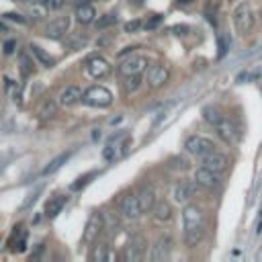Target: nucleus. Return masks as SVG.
<instances>
[{
  "mask_svg": "<svg viewBox=\"0 0 262 262\" xmlns=\"http://www.w3.org/2000/svg\"><path fill=\"white\" fill-rule=\"evenodd\" d=\"M11 250L13 252H25L27 250V231L19 225V227H15V233H13V238H11Z\"/></svg>",
  "mask_w": 262,
  "mask_h": 262,
  "instance_id": "aec40b11",
  "label": "nucleus"
},
{
  "mask_svg": "<svg viewBox=\"0 0 262 262\" xmlns=\"http://www.w3.org/2000/svg\"><path fill=\"white\" fill-rule=\"evenodd\" d=\"M117 21H119V17H117L115 13H109V15H104L102 19L96 21V27H98V29H107V27H111V25H117Z\"/></svg>",
  "mask_w": 262,
  "mask_h": 262,
  "instance_id": "2f4dec72",
  "label": "nucleus"
},
{
  "mask_svg": "<svg viewBox=\"0 0 262 262\" xmlns=\"http://www.w3.org/2000/svg\"><path fill=\"white\" fill-rule=\"evenodd\" d=\"M140 84H142L140 74H129V76H125V80H123V88H125V92H127V94L136 92V90L140 88Z\"/></svg>",
  "mask_w": 262,
  "mask_h": 262,
  "instance_id": "bb28decb",
  "label": "nucleus"
},
{
  "mask_svg": "<svg viewBox=\"0 0 262 262\" xmlns=\"http://www.w3.org/2000/svg\"><path fill=\"white\" fill-rule=\"evenodd\" d=\"M119 148H121V146H117V144H115V146H113V144L104 146V148H102V158H104L107 162H115L117 156H119Z\"/></svg>",
  "mask_w": 262,
  "mask_h": 262,
  "instance_id": "7c9ffc66",
  "label": "nucleus"
},
{
  "mask_svg": "<svg viewBox=\"0 0 262 262\" xmlns=\"http://www.w3.org/2000/svg\"><path fill=\"white\" fill-rule=\"evenodd\" d=\"M19 64H21V74H23V78H29L31 74H33V60L25 54V51H21L19 54Z\"/></svg>",
  "mask_w": 262,
  "mask_h": 262,
  "instance_id": "cd10ccee",
  "label": "nucleus"
},
{
  "mask_svg": "<svg viewBox=\"0 0 262 262\" xmlns=\"http://www.w3.org/2000/svg\"><path fill=\"white\" fill-rule=\"evenodd\" d=\"M197 193V180H180L174 187V201L180 205H187Z\"/></svg>",
  "mask_w": 262,
  "mask_h": 262,
  "instance_id": "f8f14e48",
  "label": "nucleus"
},
{
  "mask_svg": "<svg viewBox=\"0 0 262 262\" xmlns=\"http://www.w3.org/2000/svg\"><path fill=\"white\" fill-rule=\"evenodd\" d=\"M162 23V15H154L150 21H146V29H154V27H158Z\"/></svg>",
  "mask_w": 262,
  "mask_h": 262,
  "instance_id": "4c0bfd02",
  "label": "nucleus"
},
{
  "mask_svg": "<svg viewBox=\"0 0 262 262\" xmlns=\"http://www.w3.org/2000/svg\"><path fill=\"white\" fill-rule=\"evenodd\" d=\"M0 31H3V33H7V25H5L3 21H0Z\"/></svg>",
  "mask_w": 262,
  "mask_h": 262,
  "instance_id": "79ce46f5",
  "label": "nucleus"
},
{
  "mask_svg": "<svg viewBox=\"0 0 262 262\" xmlns=\"http://www.w3.org/2000/svg\"><path fill=\"white\" fill-rule=\"evenodd\" d=\"M172 246H174L172 235L162 233V235L156 240V244L152 246L150 260H152V262H164V260H168V258H170V252H172Z\"/></svg>",
  "mask_w": 262,
  "mask_h": 262,
  "instance_id": "39448f33",
  "label": "nucleus"
},
{
  "mask_svg": "<svg viewBox=\"0 0 262 262\" xmlns=\"http://www.w3.org/2000/svg\"><path fill=\"white\" fill-rule=\"evenodd\" d=\"M56 111H58V104H56L51 98H47V100L41 104V109H39V115H41L43 119H47V117H54V115H56Z\"/></svg>",
  "mask_w": 262,
  "mask_h": 262,
  "instance_id": "c756f323",
  "label": "nucleus"
},
{
  "mask_svg": "<svg viewBox=\"0 0 262 262\" xmlns=\"http://www.w3.org/2000/svg\"><path fill=\"white\" fill-rule=\"evenodd\" d=\"M15 47H17V43H15L13 39H11V41H7V43H5V54H9V56H11V54L15 51Z\"/></svg>",
  "mask_w": 262,
  "mask_h": 262,
  "instance_id": "a19ab883",
  "label": "nucleus"
},
{
  "mask_svg": "<svg viewBox=\"0 0 262 262\" xmlns=\"http://www.w3.org/2000/svg\"><path fill=\"white\" fill-rule=\"evenodd\" d=\"M146 248H148V244H146L144 235H134V238L129 240L127 248H125V258H127L129 262H138V260L144 258Z\"/></svg>",
  "mask_w": 262,
  "mask_h": 262,
  "instance_id": "1a4fd4ad",
  "label": "nucleus"
},
{
  "mask_svg": "<svg viewBox=\"0 0 262 262\" xmlns=\"http://www.w3.org/2000/svg\"><path fill=\"white\" fill-rule=\"evenodd\" d=\"M100 229H104V217L100 213H92L88 223H86V229L82 233V242L88 246V244H94L98 240V233Z\"/></svg>",
  "mask_w": 262,
  "mask_h": 262,
  "instance_id": "0eeeda50",
  "label": "nucleus"
},
{
  "mask_svg": "<svg viewBox=\"0 0 262 262\" xmlns=\"http://www.w3.org/2000/svg\"><path fill=\"white\" fill-rule=\"evenodd\" d=\"M182 223H185V242L187 246L195 248L197 244H201V240L205 238V217L201 207L197 205H189L182 211Z\"/></svg>",
  "mask_w": 262,
  "mask_h": 262,
  "instance_id": "f257e3e1",
  "label": "nucleus"
},
{
  "mask_svg": "<svg viewBox=\"0 0 262 262\" xmlns=\"http://www.w3.org/2000/svg\"><path fill=\"white\" fill-rule=\"evenodd\" d=\"M96 174H98V172H96V170H92V172H88V174H84V176L76 178V182H72V185H70V191H82V189H84V187H86V185H88Z\"/></svg>",
  "mask_w": 262,
  "mask_h": 262,
  "instance_id": "c85d7f7f",
  "label": "nucleus"
},
{
  "mask_svg": "<svg viewBox=\"0 0 262 262\" xmlns=\"http://www.w3.org/2000/svg\"><path fill=\"white\" fill-rule=\"evenodd\" d=\"M185 150L197 158H205L207 154L215 152V144L209 140V138H203V136H191L187 142H185Z\"/></svg>",
  "mask_w": 262,
  "mask_h": 262,
  "instance_id": "20e7f679",
  "label": "nucleus"
},
{
  "mask_svg": "<svg viewBox=\"0 0 262 262\" xmlns=\"http://www.w3.org/2000/svg\"><path fill=\"white\" fill-rule=\"evenodd\" d=\"M19 3H23V0H19Z\"/></svg>",
  "mask_w": 262,
  "mask_h": 262,
  "instance_id": "a18cd8bd",
  "label": "nucleus"
},
{
  "mask_svg": "<svg viewBox=\"0 0 262 262\" xmlns=\"http://www.w3.org/2000/svg\"><path fill=\"white\" fill-rule=\"evenodd\" d=\"M70 3H76V5H82V3H86V0H70Z\"/></svg>",
  "mask_w": 262,
  "mask_h": 262,
  "instance_id": "37998d69",
  "label": "nucleus"
},
{
  "mask_svg": "<svg viewBox=\"0 0 262 262\" xmlns=\"http://www.w3.org/2000/svg\"><path fill=\"white\" fill-rule=\"evenodd\" d=\"M27 49H29V54H31V56H33V58H35L43 68H54V66H56V60H54L47 51H43L39 45H33V43H31Z\"/></svg>",
  "mask_w": 262,
  "mask_h": 262,
  "instance_id": "5701e85b",
  "label": "nucleus"
},
{
  "mask_svg": "<svg viewBox=\"0 0 262 262\" xmlns=\"http://www.w3.org/2000/svg\"><path fill=\"white\" fill-rule=\"evenodd\" d=\"M86 43H88V37H84V35H76V37L70 41V47H72V49H82Z\"/></svg>",
  "mask_w": 262,
  "mask_h": 262,
  "instance_id": "c9c22d12",
  "label": "nucleus"
},
{
  "mask_svg": "<svg viewBox=\"0 0 262 262\" xmlns=\"http://www.w3.org/2000/svg\"><path fill=\"white\" fill-rule=\"evenodd\" d=\"M109 72H111V66H109V62H107L104 58H100V56H94V58H90V60L86 62V74H88L90 78H94V80L104 78Z\"/></svg>",
  "mask_w": 262,
  "mask_h": 262,
  "instance_id": "9b49d317",
  "label": "nucleus"
},
{
  "mask_svg": "<svg viewBox=\"0 0 262 262\" xmlns=\"http://www.w3.org/2000/svg\"><path fill=\"white\" fill-rule=\"evenodd\" d=\"M82 100V90H80V86H66L62 92H60V96H58V102L62 104V107H74V104H78Z\"/></svg>",
  "mask_w": 262,
  "mask_h": 262,
  "instance_id": "a211bd4d",
  "label": "nucleus"
},
{
  "mask_svg": "<svg viewBox=\"0 0 262 262\" xmlns=\"http://www.w3.org/2000/svg\"><path fill=\"white\" fill-rule=\"evenodd\" d=\"M68 29H70V19L68 17H58V19H54V21L47 23L45 35L51 37V39H62L68 33Z\"/></svg>",
  "mask_w": 262,
  "mask_h": 262,
  "instance_id": "4468645a",
  "label": "nucleus"
},
{
  "mask_svg": "<svg viewBox=\"0 0 262 262\" xmlns=\"http://www.w3.org/2000/svg\"><path fill=\"white\" fill-rule=\"evenodd\" d=\"M152 211H154L156 221H160V223H166V221H170V219H172V207H170V203H166V201L156 203Z\"/></svg>",
  "mask_w": 262,
  "mask_h": 262,
  "instance_id": "393cba45",
  "label": "nucleus"
},
{
  "mask_svg": "<svg viewBox=\"0 0 262 262\" xmlns=\"http://www.w3.org/2000/svg\"><path fill=\"white\" fill-rule=\"evenodd\" d=\"M146 68H148V58L146 56H131V58H125L121 62L119 72L123 76H129V74H142Z\"/></svg>",
  "mask_w": 262,
  "mask_h": 262,
  "instance_id": "6e6552de",
  "label": "nucleus"
},
{
  "mask_svg": "<svg viewBox=\"0 0 262 262\" xmlns=\"http://www.w3.org/2000/svg\"><path fill=\"white\" fill-rule=\"evenodd\" d=\"M195 180L199 187H205V189H217L219 187V172H213L211 168L207 166H201L197 172H195Z\"/></svg>",
  "mask_w": 262,
  "mask_h": 262,
  "instance_id": "ddd939ff",
  "label": "nucleus"
},
{
  "mask_svg": "<svg viewBox=\"0 0 262 262\" xmlns=\"http://www.w3.org/2000/svg\"><path fill=\"white\" fill-rule=\"evenodd\" d=\"M215 129H217V136H219V138H221L225 144L233 146V144L238 142V127H235L231 121L223 119L219 125H215Z\"/></svg>",
  "mask_w": 262,
  "mask_h": 262,
  "instance_id": "f3484780",
  "label": "nucleus"
},
{
  "mask_svg": "<svg viewBox=\"0 0 262 262\" xmlns=\"http://www.w3.org/2000/svg\"><path fill=\"white\" fill-rule=\"evenodd\" d=\"M90 258L92 260H98V262H113L115 258H117V254L111 250V246L109 244H96L94 246V250H92V254H90Z\"/></svg>",
  "mask_w": 262,
  "mask_h": 262,
  "instance_id": "412c9836",
  "label": "nucleus"
},
{
  "mask_svg": "<svg viewBox=\"0 0 262 262\" xmlns=\"http://www.w3.org/2000/svg\"><path fill=\"white\" fill-rule=\"evenodd\" d=\"M140 29H146L144 21H129V23H125V33H138Z\"/></svg>",
  "mask_w": 262,
  "mask_h": 262,
  "instance_id": "72a5a7b5",
  "label": "nucleus"
},
{
  "mask_svg": "<svg viewBox=\"0 0 262 262\" xmlns=\"http://www.w3.org/2000/svg\"><path fill=\"white\" fill-rule=\"evenodd\" d=\"M231 19H233L235 31L242 33V35L250 33V29L254 27V13H252V7H250L248 3L238 5L235 11H233V15H231Z\"/></svg>",
  "mask_w": 262,
  "mask_h": 262,
  "instance_id": "7ed1b4c3",
  "label": "nucleus"
},
{
  "mask_svg": "<svg viewBox=\"0 0 262 262\" xmlns=\"http://www.w3.org/2000/svg\"><path fill=\"white\" fill-rule=\"evenodd\" d=\"M5 17H7L9 21H17V23H21V25L27 23V19H23V15H19V13H7Z\"/></svg>",
  "mask_w": 262,
  "mask_h": 262,
  "instance_id": "58836bf2",
  "label": "nucleus"
},
{
  "mask_svg": "<svg viewBox=\"0 0 262 262\" xmlns=\"http://www.w3.org/2000/svg\"><path fill=\"white\" fill-rule=\"evenodd\" d=\"M217 60H221V58H225V54H227V35H219L217 37Z\"/></svg>",
  "mask_w": 262,
  "mask_h": 262,
  "instance_id": "473e14b6",
  "label": "nucleus"
},
{
  "mask_svg": "<svg viewBox=\"0 0 262 262\" xmlns=\"http://www.w3.org/2000/svg\"><path fill=\"white\" fill-rule=\"evenodd\" d=\"M138 199H140V205H142L144 213L146 211H152L154 205H156V191L152 187H142L140 193H138Z\"/></svg>",
  "mask_w": 262,
  "mask_h": 262,
  "instance_id": "6ab92c4d",
  "label": "nucleus"
},
{
  "mask_svg": "<svg viewBox=\"0 0 262 262\" xmlns=\"http://www.w3.org/2000/svg\"><path fill=\"white\" fill-rule=\"evenodd\" d=\"M41 191H43V187H39V189H35V193H31V195L27 197V201L23 203V207H21V209H29V207H31V205H33V203H35V201L39 199V195H41Z\"/></svg>",
  "mask_w": 262,
  "mask_h": 262,
  "instance_id": "e433bc0d",
  "label": "nucleus"
},
{
  "mask_svg": "<svg viewBox=\"0 0 262 262\" xmlns=\"http://www.w3.org/2000/svg\"><path fill=\"white\" fill-rule=\"evenodd\" d=\"M70 156H72V152H64V154H60V156H56L54 160H49L47 162V166L41 170V176H49V174H54V172H58L68 160H70Z\"/></svg>",
  "mask_w": 262,
  "mask_h": 262,
  "instance_id": "b1692460",
  "label": "nucleus"
},
{
  "mask_svg": "<svg viewBox=\"0 0 262 262\" xmlns=\"http://www.w3.org/2000/svg\"><path fill=\"white\" fill-rule=\"evenodd\" d=\"M136 3H142V0H136Z\"/></svg>",
  "mask_w": 262,
  "mask_h": 262,
  "instance_id": "c03bdc74",
  "label": "nucleus"
},
{
  "mask_svg": "<svg viewBox=\"0 0 262 262\" xmlns=\"http://www.w3.org/2000/svg\"><path fill=\"white\" fill-rule=\"evenodd\" d=\"M35 3L43 5V7H45V9H49V11H58V9H62V7H64V0H35Z\"/></svg>",
  "mask_w": 262,
  "mask_h": 262,
  "instance_id": "f704fd0d",
  "label": "nucleus"
},
{
  "mask_svg": "<svg viewBox=\"0 0 262 262\" xmlns=\"http://www.w3.org/2000/svg\"><path fill=\"white\" fill-rule=\"evenodd\" d=\"M119 213L123 217H127V219H138L144 213L138 195H125V197H121V201H119Z\"/></svg>",
  "mask_w": 262,
  "mask_h": 262,
  "instance_id": "423d86ee",
  "label": "nucleus"
},
{
  "mask_svg": "<svg viewBox=\"0 0 262 262\" xmlns=\"http://www.w3.org/2000/svg\"><path fill=\"white\" fill-rule=\"evenodd\" d=\"M168 78H170L168 66H164V64H154V66L148 68V84H150L152 88L164 86V84L168 82Z\"/></svg>",
  "mask_w": 262,
  "mask_h": 262,
  "instance_id": "9d476101",
  "label": "nucleus"
},
{
  "mask_svg": "<svg viewBox=\"0 0 262 262\" xmlns=\"http://www.w3.org/2000/svg\"><path fill=\"white\" fill-rule=\"evenodd\" d=\"M94 17H96V11H94L92 5H88V3L78 5V9H76V21H78V23L88 25V23L94 21Z\"/></svg>",
  "mask_w": 262,
  "mask_h": 262,
  "instance_id": "4be33fe9",
  "label": "nucleus"
},
{
  "mask_svg": "<svg viewBox=\"0 0 262 262\" xmlns=\"http://www.w3.org/2000/svg\"><path fill=\"white\" fill-rule=\"evenodd\" d=\"M203 119L209 123V125H219L225 117H223V113H221V109L219 107H215V104H209V107H205L203 109Z\"/></svg>",
  "mask_w": 262,
  "mask_h": 262,
  "instance_id": "a878e982",
  "label": "nucleus"
},
{
  "mask_svg": "<svg viewBox=\"0 0 262 262\" xmlns=\"http://www.w3.org/2000/svg\"><path fill=\"white\" fill-rule=\"evenodd\" d=\"M227 164H229V160H227V156L225 154H221V152H211V154H207L205 158H203V166H207V168H211L213 172H225L227 170Z\"/></svg>",
  "mask_w": 262,
  "mask_h": 262,
  "instance_id": "2eb2a0df",
  "label": "nucleus"
},
{
  "mask_svg": "<svg viewBox=\"0 0 262 262\" xmlns=\"http://www.w3.org/2000/svg\"><path fill=\"white\" fill-rule=\"evenodd\" d=\"M191 29L187 27V25H176V27H170V33H174V35H187Z\"/></svg>",
  "mask_w": 262,
  "mask_h": 262,
  "instance_id": "ea45409f",
  "label": "nucleus"
},
{
  "mask_svg": "<svg viewBox=\"0 0 262 262\" xmlns=\"http://www.w3.org/2000/svg\"><path fill=\"white\" fill-rule=\"evenodd\" d=\"M68 201H70V197H68V195H56V197H51V199L45 203V209H43L45 217H47V219L58 217V215L62 213V209L68 205Z\"/></svg>",
  "mask_w": 262,
  "mask_h": 262,
  "instance_id": "dca6fc26",
  "label": "nucleus"
},
{
  "mask_svg": "<svg viewBox=\"0 0 262 262\" xmlns=\"http://www.w3.org/2000/svg\"><path fill=\"white\" fill-rule=\"evenodd\" d=\"M82 102L88 107H96V109H104L113 104V92L104 86H90L82 92Z\"/></svg>",
  "mask_w": 262,
  "mask_h": 262,
  "instance_id": "f03ea898",
  "label": "nucleus"
}]
</instances>
